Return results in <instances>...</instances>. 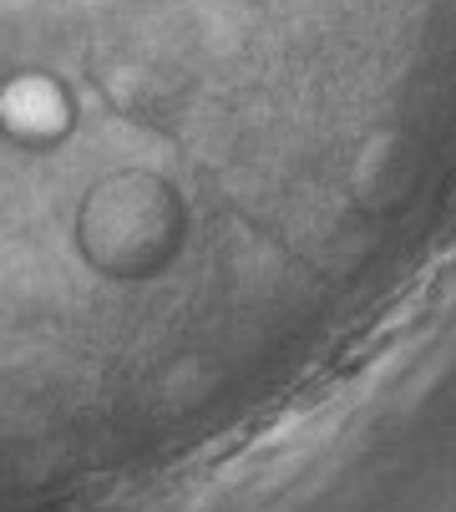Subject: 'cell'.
Wrapping results in <instances>:
<instances>
[{
    "instance_id": "cell-1",
    "label": "cell",
    "mask_w": 456,
    "mask_h": 512,
    "mask_svg": "<svg viewBox=\"0 0 456 512\" xmlns=\"http://www.w3.org/2000/svg\"><path fill=\"white\" fill-rule=\"evenodd\" d=\"M0 112H6V122L21 127V132H51L61 122V97L46 82H16L0 97Z\"/></svg>"
}]
</instances>
